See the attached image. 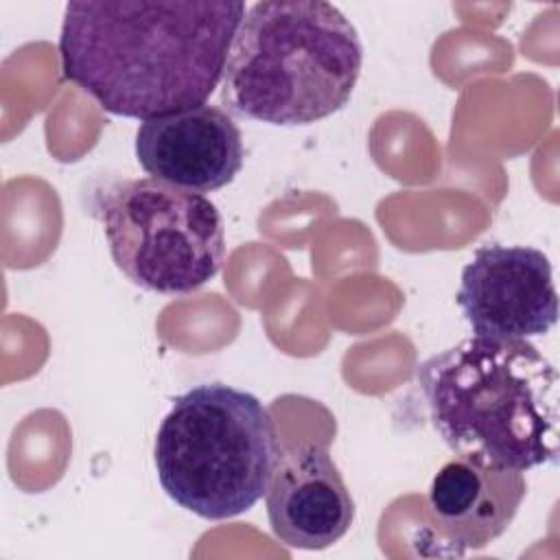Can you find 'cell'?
I'll return each instance as SVG.
<instances>
[{
	"mask_svg": "<svg viewBox=\"0 0 560 560\" xmlns=\"http://www.w3.org/2000/svg\"><path fill=\"white\" fill-rule=\"evenodd\" d=\"M94 212L112 260L140 289L184 295L221 271L223 219L201 192L153 177L122 179L96 195Z\"/></svg>",
	"mask_w": 560,
	"mask_h": 560,
	"instance_id": "obj_5",
	"label": "cell"
},
{
	"mask_svg": "<svg viewBox=\"0 0 560 560\" xmlns=\"http://www.w3.org/2000/svg\"><path fill=\"white\" fill-rule=\"evenodd\" d=\"M247 7L232 0H79L63 9L61 72L107 114L149 120L203 105Z\"/></svg>",
	"mask_w": 560,
	"mask_h": 560,
	"instance_id": "obj_1",
	"label": "cell"
},
{
	"mask_svg": "<svg viewBox=\"0 0 560 560\" xmlns=\"http://www.w3.org/2000/svg\"><path fill=\"white\" fill-rule=\"evenodd\" d=\"M136 160L153 179L212 192L241 173L245 147L234 118L203 103L142 120L136 131Z\"/></svg>",
	"mask_w": 560,
	"mask_h": 560,
	"instance_id": "obj_7",
	"label": "cell"
},
{
	"mask_svg": "<svg viewBox=\"0 0 560 560\" xmlns=\"http://www.w3.org/2000/svg\"><path fill=\"white\" fill-rule=\"evenodd\" d=\"M363 66L354 24L330 2L267 0L247 7L228 50L221 103L276 127L339 112Z\"/></svg>",
	"mask_w": 560,
	"mask_h": 560,
	"instance_id": "obj_3",
	"label": "cell"
},
{
	"mask_svg": "<svg viewBox=\"0 0 560 560\" xmlns=\"http://www.w3.org/2000/svg\"><path fill=\"white\" fill-rule=\"evenodd\" d=\"M525 492L523 472L455 457L433 475L427 508L455 549H481L510 527Z\"/></svg>",
	"mask_w": 560,
	"mask_h": 560,
	"instance_id": "obj_9",
	"label": "cell"
},
{
	"mask_svg": "<svg viewBox=\"0 0 560 560\" xmlns=\"http://www.w3.org/2000/svg\"><path fill=\"white\" fill-rule=\"evenodd\" d=\"M278 457L267 407L225 383H201L175 396L153 444L166 497L206 521L252 510L267 494Z\"/></svg>",
	"mask_w": 560,
	"mask_h": 560,
	"instance_id": "obj_4",
	"label": "cell"
},
{
	"mask_svg": "<svg viewBox=\"0 0 560 560\" xmlns=\"http://www.w3.org/2000/svg\"><path fill=\"white\" fill-rule=\"evenodd\" d=\"M472 337L532 339L558 319V291L549 258L525 245L488 243L462 269L455 295Z\"/></svg>",
	"mask_w": 560,
	"mask_h": 560,
	"instance_id": "obj_6",
	"label": "cell"
},
{
	"mask_svg": "<svg viewBox=\"0 0 560 560\" xmlns=\"http://www.w3.org/2000/svg\"><path fill=\"white\" fill-rule=\"evenodd\" d=\"M431 422L457 455L525 472L558 459V370L527 339H464L416 368Z\"/></svg>",
	"mask_w": 560,
	"mask_h": 560,
	"instance_id": "obj_2",
	"label": "cell"
},
{
	"mask_svg": "<svg viewBox=\"0 0 560 560\" xmlns=\"http://www.w3.org/2000/svg\"><path fill=\"white\" fill-rule=\"evenodd\" d=\"M271 534L291 549L317 551L343 538L354 521V501L322 444L280 453L265 494Z\"/></svg>",
	"mask_w": 560,
	"mask_h": 560,
	"instance_id": "obj_8",
	"label": "cell"
}]
</instances>
